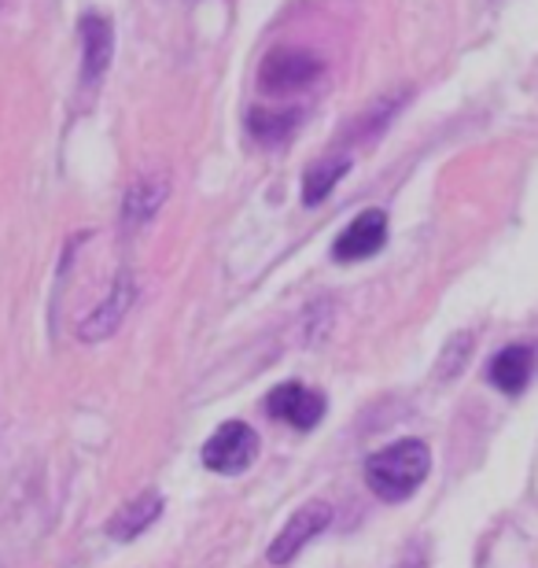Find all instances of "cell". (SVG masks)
Instances as JSON below:
<instances>
[{"instance_id":"obj_15","label":"cell","mask_w":538,"mask_h":568,"mask_svg":"<svg viewBox=\"0 0 538 568\" xmlns=\"http://www.w3.org/2000/svg\"><path fill=\"white\" fill-rule=\"evenodd\" d=\"M395 568H428V558H425V554H420V550H409L406 558L398 561Z\"/></svg>"},{"instance_id":"obj_16","label":"cell","mask_w":538,"mask_h":568,"mask_svg":"<svg viewBox=\"0 0 538 568\" xmlns=\"http://www.w3.org/2000/svg\"><path fill=\"white\" fill-rule=\"evenodd\" d=\"M535 358H538V355H535Z\"/></svg>"},{"instance_id":"obj_9","label":"cell","mask_w":538,"mask_h":568,"mask_svg":"<svg viewBox=\"0 0 538 568\" xmlns=\"http://www.w3.org/2000/svg\"><path fill=\"white\" fill-rule=\"evenodd\" d=\"M159 514H163V498H159L155 491H144L130 498L122 509H114L111 520H108V536L114 542H133L136 536H144L148 528L155 525Z\"/></svg>"},{"instance_id":"obj_3","label":"cell","mask_w":538,"mask_h":568,"mask_svg":"<svg viewBox=\"0 0 538 568\" xmlns=\"http://www.w3.org/2000/svg\"><path fill=\"white\" fill-rule=\"evenodd\" d=\"M258 458V436L244 422H225L203 443V465L217 476H236Z\"/></svg>"},{"instance_id":"obj_2","label":"cell","mask_w":538,"mask_h":568,"mask_svg":"<svg viewBox=\"0 0 538 568\" xmlns=\"http://www.w3.org/2000/svg\"><path fill=\"white\" fill-rule=\"evenodd\" d=\"M325 63L317 60L314 52L306 49H281L266 52V60L258 67V89L270 97H288V93H300V89H311L317 78H322Z\"/></svg>"},{"instance_id":"obj_5","label":"cell","mask_w":538,"mask_h":568,"mask_svg":"<svg viewBox=\"0 0 538 568\" xmlns=\"http://www.w3.org/2000/svg\"><path fill=\"white\" fill-rule=\"evenodd\" d=\"M266 414L277 417V422L300 428V432H311L322 425L325 417V399L317 395L314 388H306V384H281V388H273L266 395Z\"/></svg>"},{"instance_id":"obj_6","label":"cell","mask_w":538,"mask_h":568,"mask_svg":"<svg viewBox=\"0 0 538 568\" xmlns=\"http://www.w3.org/2000/svg\"><path fill=\"white\" fill-rule=\"evenodd\" d=\"M384 244H387V214L380 207H373V211H362L358 219L336 236L332 255H336V263H362V258H373Z\"/></svg>"},{"instance_id":"obj_1","label":"cell","mask_w":538,"mask_h":568,"mask_svg":"<svg viewBox=\"0 0 538 568\" xmlns=\"http://www.w3.org/2000/svg\"><path fill=\"white\" fill-rule=\"evenodd\" d=\"M432 469V450L425 439H398L392 447L376 450L365 462V484L373 487L384 503H406L409 495L425 484Z\"/></svg>"},{"instance_id":"obj_13","label":"cell","mask_w":538,"mask_h":568,"mask_svg":"<svg viewBox=\"0 0 538 568\" xmlns=\"http://www.w3.org/2000/svg\"><path fill=\"white\" fill-rule=\"evenodd\" d=\"M300 126V111H266V108H251L247 111V130L251 138H258L262 144H281L292 138V130Z\"/></svg>"},{"instance_id":"obj_11","label":"cell","mask_w":538,"mask_h":568,"mask_svg":"<svg viewBox=\"0 0 538 568\" xmlns=\"http://www.w3.org/2000/svg\"><path fill=\"white\" fill-rule=\"evenodd\" d=\"M490 384H495L498 392L506 395H520L528 388L531 373H535V347L528 344H512L506 351H498L495 358H490Z\"/></svg>"},{"instance_id":"obj_10","label":"cell","mask_w":538,"mask_h":568,"mask_svg":"<svg viewBox=\"0 0 538 568\" xmlns=\"http://www.w3.org/2000/svg\"><path fill=\"white\" fill-rule=\"evenodd\" d=\"M166 196H170V178L166 174L136 178L130 185V192H125V200H122V222L130 225V230L144 225L159 207H163Z\"/></svg>"},{"instance_id":"obj_12","label":"cell","mask_w":538,"mask_h":568,"mask_svg":"<svg viewBox=\"0 0 538 568\" xmlns=\"http://www.w3.org/2000/svg\"><path fill=\"white\" fill-rule=\"evenodd\" d=\"M351 170V159L347 155H336V159H322V163H314L311 170H306L303 178V203L306 207H317L332 189L339 185V178Z\"/></svg>"},{"instance_id":"obj_7","label":"cell","mask_w":538,"mask_h":568,"mask_svg":"<svg viewBox=\"0 0 538 568\" xmlns=\"http://www.w3.org/2000/svg\"><path fill=\"white\" fill-rule=\"evenodd\" d=\"M133 300H136V281H133V274H122L114 281V288L108 292V300L89 317L78 322V339H82V344H100V339H108L114 328L122 325V317L130 314Z\"/></svg>"},{"instance_id":"obj_4","label":"cell","mask_w":538,"mask_h":568,"mask_svg":"<svg viewBox=\"0 0 538 568\" xmlns=\"http://www.w3.org/2000/svg\"><path fill=\"white\" fill-rule=\"evenodd\" d=\"M328 525H332V506L314 498V503H306L303 509H295V514L288 517V525L281 528V536L270 542L266 558L273 565H288L295 554H300L311 539L322 536Z\"/></svg>"},{"instance_id":"obj_8","label":"cell","mask_w":538,"mask_h":568,"mask_svg":"<svg viewBox=\"0 0 538 568\" xmlns=\"http://www.w3.org/2000/svg\"><path fill=\"white\" fill-rule=\"evenodd\" d=\"M78 30H82V82L97 85L100 78L108 74L111 55H114L111 19L100 16V11H85L82 22H78Z\"/></svg>"},{"instance_id":"obj_14","label":"cell","mask_w":538,"mask_h":568,"mask_svg":"<svg viewBox=\"0 0 538 568\" xmlns=\"http://www.w3.org/2000/svg\"><path fill=\"white\" fill-rule=\"evenodd\" d=\"M468 351H473V333H457V336L450 339V344H446L443 355H439V366H435V377H439V381H454L457 373L465 369Z\"/></svg>"}]
</instances>
